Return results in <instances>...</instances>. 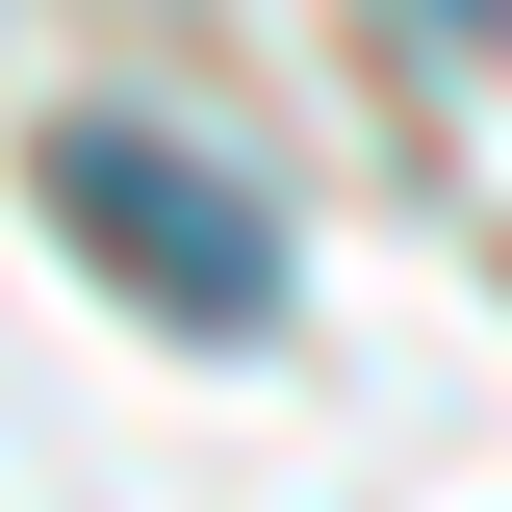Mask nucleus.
<instances>
[{"label": "nucleus", "mask_w": 512, "mask_h": 512, "mask_svg": "<svg viewBox=\"0 0 512 512\" xmlns=\"http://www.w3.org/2000/svg\"><path fill=\"white\" fill-rule=\"evenodd\" d=\"M26 205H52V231L103 256L154 333H282V205H256L231 154H180V128L52 103V128H26Z\"/></svg>", "instance_id": "1"}, {"label": "nucleus", "mask_w": 512, "mask_h": 512, "mask_svg": "<svg viewBox=\"0 0 512 512\" xmlns=\"http://www.w3.org/2000/svg\"><path fill=\"white\" fill-rule=\"evenodd\" d=\"M410 26H487V0H410Z\"/></svg>", "instance_id": "2"}]
</instances>
